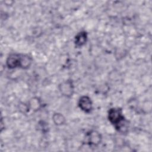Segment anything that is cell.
Listing matches in <instances>:
<instances>
[{
	"instance_id": "obj_1",
	"label": "cell",
	"mask_w": 152,
	"mask_h": 152,
	"mask_svg": "<svg viewBox=\"0 0 152 152\" xmlns=\"http://www.w3.org/2000/svg\"><path fill=\"white\" fill-rule=\"evenodd\" d=\"M107 118L115 129L121 133L128 131V122L125 118L123 110L120 107H112L107 112Z\"/></svg>"
},
{
	"instance_id": "obj_2",
	"label": "cell",
	"mask_w": 152,
	"mask_h": 152,
	"mask_svg": "<svg viewBox=\"0 0 152 152\" xmlns=\"http://www.w3.org/2000/svg\"><path fill=\"white\" fill-rule=\"evenodd\" d=\"M33 62V58L27 54L12 53L6 59V66L9 69L21 68L27 69L30 68Z\"/></svg>"
},
{
	"instance_id": "obj_3",
	"label": "cell",
	"mask_w": 152,
	"mask_h": 152,
	"mask_svg": "<svg viewBox=\"0 0 152 152\" xmlns=\"http://www.w3.org/2000/svg\"><path fill=\"white\" fill-rule=\"evenodd\" d=\"M60 93L66 98H71L75 93V86L71 79L66 80L61 82L58 86Z\"/></svg>"
},
{
	"instance_id": "obj_4",
	"label": "cell",
	"mask_w": 152,
	"mask_h": 152,
	"mask_svg": "<svg viewBox=\"0 0 152 152\" xmlns=\"http://www.w3.org/2000/svg\"><path fill=\"white\" fill-rule=\"evenodd\" d=\"M78 106L83 112L90 113L93 109V104L91 99L87 95L81 96L78 100Z\"/></svg>"
},
{
	"instance_id": "obj_5",
	"label": "cell",
	"mask_w": 152,
	"mask_h": 152,
	"mask_svg": "<svg viewBox=\"0 0 152 152\" xmlns=\"http://www.w3.org/2000/svg\"><path fill=\"white\" fill-rule=\"evenodd\" d=\"M87 143L91 146H97L102 141V136L101 134L96 130L89 131L87 134Z\"/></svg>"
},
{
	"instance_id": "obj_6",
	"label": "cell",
	"mask_w": 152,
	"mask_h": 152,
	"mask_svg": "<svg viewBox=\"0 0 152 152\" xmlns=\"http://www.w3.org/2000/svg\"><path fill=\"white\" fill-rule=\"evenodd\" d=\"M88 40V33L85 30L79 31L75 36L74 45L76 48H80L84 46Z\"/></svg>"
},
{
	"instance_id": "obj_7",
	"label": "cell",
	"mask_w": 152,
	"mask_h": 152,
	"mask_svg": "<svg viewBox=\"0 0 152 152\" xmlns=\"http://www.w3.org/2000/svg\"><path fill=\"white\" fill-rule=\"evenodd\" d=\"M28 106L29 107L30 110H33V112H37L43 106V103L42 100L39 97H33L27 102Z\"/></svg>"
},
{
	"instance_id": "obj_8",
	"label": "cell",
	"mask_w": 152,
	"mask_h": 152,
	"mask_svg": "<svg viewBox=\"0 0 152 152\" xmlns=\"http://www.w3.org/2000/svg\"><path fill=\"white\" fill-rule=\"evenodd\" d=\"M52 118L53 122L56 126H62L64 125L66 121V118L64 116V115L59 112L54 113L52 115Z\"/></svg>"
},
{
	"instance_id": "obj_9",
	"label": "cell",
	"mask_w": 152,
	"mask_h": 152,
	"mask_svg": "<svg viewBox=\"0 0 152 152\" xmlns=\"http://www.w3.org/2000/svg\"><path fill=\"white\" fill-rule=\"evenodd\" d=\"M18 110H20V112L24 114H26L30 111V109H29L27 103L20 102L18 105Z\"/></svg>"
},
{
	"instance_id": "obj_10",
	"label": "cell",
	"mask_w": 152,
	"mask_h": 152,
	"mask_svg": "<svg viewBox=\"0 0 152 152\" xmlns=\"http://www.w3.org/2000/svg\"><path fill=\"white\" fill-rule=\"evenodd\" d=\"M39 128L44 133L48 131V129L49 128L48 124L46 122H45L44 121H41L39 123Z\"/></svg>"
}]
</instances>
